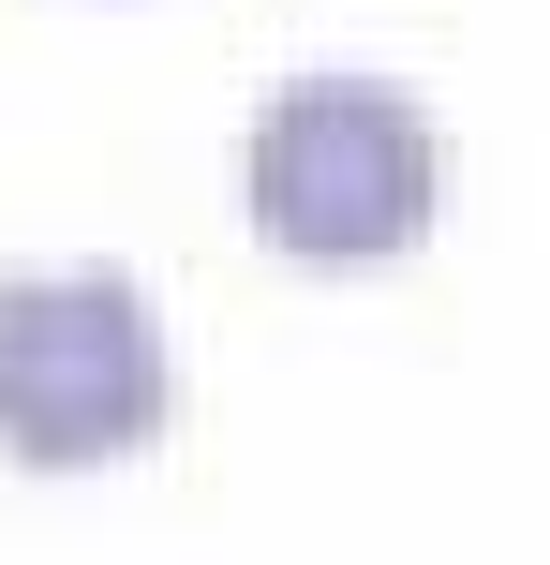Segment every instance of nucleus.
<instances>
[{"mask_svg":"<svg viewBox=\"0 0 550 565\" xmlns=\"http://www.w3.org/2000/svg\"><path fill=\"white\" fill-rule=\"evenodd\" d=\"M179 342L134 268H0V461L30 477H105L164 447Z\"/></svg>","mask_w":550,"mask_h":565,"instance_id":"f03ea898","label":"nucleus"},{"mask_svg":"<svg viewBox=\"0 0 550 565\" xmlns=\"http://www.w3.org/2000/svg\"><path fill=\"white\" fill-rule=\"evenodd\" d=\"M238 209L283 268H387L446 209V135L387 75H283L238 135Z\"/></svg>","mask_w":550,"mask_h":565,"instance_id":"f257e3e1","label":"nucleus"}]
</instances>
